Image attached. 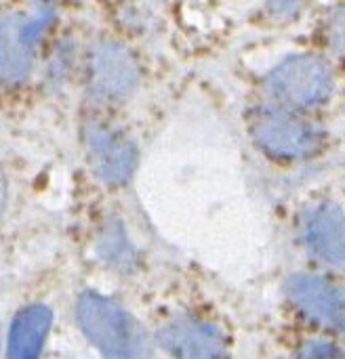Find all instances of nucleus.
Segmentation results:
<instances>
[{"instance_id": "12", "label": "nucleus", "mask_w": 345, "mask_h": 359, "mask_svg": "<svg viewBox=\"0 0 345 359\" xmlns=\"http://www.w3.org/2000/svg\"><path fill=\"white\" fill-rule=\"evenodd\" d=\"M327 40L329 46L345 57V6H339L333 11V15L327 21Z\"/></svg>"}, {"instance_id": "1", "label": "nucleus", "mask_w": 345, "mask_h": 359, "mask_svg": "<svg viewBox=\"0 0 345 359\" xmlns=\"http://www.w3.org/2000/svg\"><path fill=\"white\" fill-rule=\"evenodd\" d=\"M78 324L84 337L110 359H148L150 339L141 324L118 303L86 292L76 307Z\"/></svg>"}, {"instance_id": "13", "label": "nucleus", "mask_w": 345, "mask_h": 359, "mask_svg": "<svg viewBox=\"0 0 345 359\" xmlns=\"http://www.w3.org/2000/svg\"><path fill=\"white\" fill-rule=\"evenodd\" d=\"M4 204H6V179H4V172L0 168V217L4 212Z\"/></svg>"}, {"instance_id": "4", "label": "nucleus", "mask_w": 345, "mask_h": 359, "mask_svg": "<svg viewBox=\"0 0 345 359\" xmlns=\"http://www.w3.org/2000/svg\"><path fill=\"white\" fill-rule=\"evenodd\" d=\"M55 11L40 6L34 15H11L0 19V82H23L34 63V50L51 27Z\"/></svg>"}, {"instance_id": "10", "label": "nucleus", "mask_w": 345, "mask_h": 359, "mask_svg": "<svg viewBox=\"0 0 345 359\" xmlns=\"http://www.w3.org/2000/svg\"><path fill=\"white\" fill-rule=\"evenodd\" d=\"M53 313L44 305H32L23 309L8 334V359H38L46 334L51 330Z\"/></svg>"}, {"instance_id": "9", "label": "nucleus", "mask_w": 345, "mask_h": 359, "mask_svg": "<svg viewBox=\"0 0 345 359\" xmlns=\"http://www.w3.org/2000/svg\"><path fill=\"white\" fill-rule=\"evenodd\" d=\"M86 147L95 175L108 185L124 183L135 168V147L120 133L105 126H91L86 130Z\"/></svg>"}, {"instance_id": "11", "label": "nucleus", "mask_w": 345, "mask_h": 359, "mask_svg": "<svg viewBox=\"0 0 345 359\" xmlns=\"http://www.w3.org/2000/svg\"><path fill=\"white\" fill-rule=\"evenodd\" d=\"M295 359H345V349H341L333 341L314 339V341L304 343L297 349Z\"/></svg>"}, {"instance_id": "5", "label": "nucleus", "mask_w": 345, "mask_h": 359, "mask_svg": "<svg viewBox=\"0 0 345 359\" xmlns=\"http://www.w3.org/2000/svg\"><path fill=\"white\" fill-rule=\"evenodd\" d=\"M289 303L312 326L345 334V290L320 276H293L287 284Z\"/></svg>"}, {"instance_id": "2", "label": "nucleus", "mask_w": 345, "mask_h": 359, "mask_svg": "<svg viewBox=\"0 0 345 359\" xmlns=\"http://www.w3.org/2000/svg\"><path fill=\"white\" fill-rule=\"evenodd\" d=\"M251 133L259 147L274 158L306 160L323 149V130L295 109L268 107L253 116Z\"/></svg>"}, {"instance_id": "6", "label": "nucleus", "mask_w": 345, "mask_h": 359, "mask_svg": "<svg viewBox=\"0 0 345 359\" xmlns=\"http://www.w3.org/2000/svg\"><path fill=\"white\" fill-rule=\"evenodd\" d=\"M162 349L173 359H223L228 341L215 322L198 316H177L158 332Z\"/></svg>"}, {"instance_id": "8", "label": "nucleus", "mask_w": 345, "mask_h": 359, "mask_svg": "<svg viewBox=\"0 0 345 359\" xmlns=\"http://www.w3.org/2000/svg\"><path fill=\"white\" fill-rule=\"evenodd\" d=\"M304 242L325 265L345 269V215L335 204H318L304 219Z\"/></svg>"}, {"instance_id": "3", "label": "nucleus", "mask_w": 345, "mask_h": 359, "mask_svg": "<svg viewBox=\"0 0 345 359\" xmlns=\"http://www.w3.org/2000/svg\"><path fill=\"white\" fill-rule=\"evenodd\" d=\"M268 93L287 109H310L323 105L333 93L331 67L310 55L291 57L268 76Z\"/></svg>"}, {"instance_id": "7", "label": "nucleus", "mask_w": 345, "mask_h": 359, "mask_svg": "<svg viewBox=\"0 0 345 359\" xmlns=\"http://www.w3.org/2000/svg\"><path fill=\"white\" fill-rule=\"evenodd\" d=\"M139 80L131 53L114 42H101L91 55V90L95 97L114 101L126 97Z\"/></svg>"}]
</instances>
